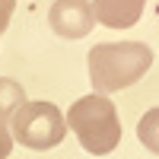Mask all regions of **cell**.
<instances>
[{"label": "cell", "mask_w": 159, "mask_h": 159, "mask_svg": "<svg viewBox=\"0 0 159 159\" xmlns=\"http://www.w3.org/2000/svg\"><path fill=\"white\" fill-rule=\"evenodd\" d=\"M67 127L76 134L80 147L92 156H108L121 143V118L108 96L89 92L76 99L67 111Z\"/></svg>", "instance_id": "2"}, {"label": "cell", "mask_w": 159, "mask_h": 159, "mask_svg": "<svg viewBox=\"0 0 159 159\" xmlns=\"http://www.w3.org/2000/svg\"><path fill=\"white\" fill-rule=\"evenodd\" d=\"M25 102H29L25 99V86H19L10 76H0V118H13Z\"/></svg>", "instance_id": "6"}, {"label": "cell", "mask_w": 159, "mask_h": 159, "mask_svg": "<svg viewBox=\"0 0 159 159\" xmlns=\"http://www.w3.org/2000/svg\"><path fill=\"white\" fill-rule=\"evenodd\" d=\"M64 134H67V118L54 102H25L13 115V140H19L25 150H54Z\"/></svg>", "instance_id": "3"}, {"label": "cell", "mask_w": 159, "mask_h": 159, "mask_svg": "<svg viewBox=\"0 0 159 159\" xmlns=\"http://www.w3.org/2000/svg\"><path fill=\"white\" fill-rule=\"evenodd\" d=\"M89 83L99 96H111L134 86L153 67V51L143 42H102L86 54Z\"/></svg>", "instance_id": "1"}, {"label": "cell", "mask_w": 159, "mask_h": 159, "mask_svg": "<svg viewBox=\"0 0 159 159\" xmlns=\"http://www.w3.org/2000/svg\"><path fill=\"white\" fill-rule=\"evenodd\" d=\"M137 140H140L150 153L159 156V105L150 108V111L137 121Z\"/></svg>", "instance_id": "7"}, {"label": "cell", "mask_w": 159, "mask_h": 159, "mask_svg": "<svg viewBox=\"0 0 159 159\" xmlns=\"http://www.w3.org/2000/svg\"><path fill=\"white\" fill-rule=\"evenodd\" d=\"M13 153V130L3 124V118H0V159H7Z\"/></svg>", "instance_id": "8"}, {"label": "cell", "mask_w": 159, "mask_h": 159, "mask_svg": "<svg viewBox=\"0 0 159 159\" xmlns=\"http://www.w3.org/2000/svg\"><path fill=\"white\" fill-rule=\"evenodd\" d=\"M143 7L147 0H96L92 13H96V22L108 25V29H130L140 22Z\"/></svg>", "instance_id": "5"}, {"label": "cell", "mask_w": 159, "mask_h": 159, "mask_svg": "<svg viewBox=\"0 0 159 159\" xmlns=\"http://www.w3.org/2000/svg\"><path fill=\"white\" fill-rule=\"evenodd\" d=\"M13 10H16V0H0V35L7 32V25L13 19Z\"/></svg>", "instance_id": "9"}, {"label": "cell", "mask_w": 159, "mask_h": 159, "mask_svg": "<svg viewBox=\"0 0 159 159\" xmlns=\"http://www.w3.org/2000/svg\"><path fill=\"white\" fill-rule=\"evenodd\" d=\"M48 25L54 29V35L61 38H86L96 25V13H92L89 0H54L48 10Z\"/></svg>", "instance_id": "4"}]
</instances>
